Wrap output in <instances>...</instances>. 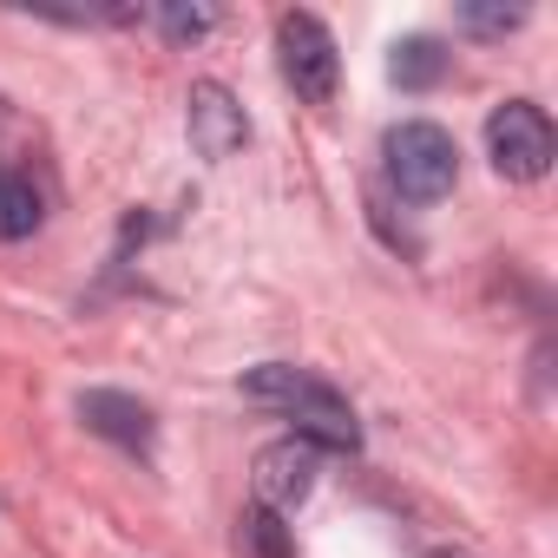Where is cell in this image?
I'll return each mask as SVG.
<instances>
[{
  "instance_id": "4fadbf2b",
  "label": "cell",
  "mask_w": 558,
  "mask_h": 558,
  "mask_svg": "<svg viewBox=\"0 0 558 558\" xmlns=\"http://www.w3.org/2000/svg\"><path fill=\"white\" fill-rule=\"evenodd\" d=\"M421 558H473V551H466V545H427Z\"/></svg>"
},
{
  "instance_id": "3957f363",
  "label": "cell",
  "mask_w": 558,
  "mask_h": 558,
  "mask_svg": "<svg viewBox=\"0 0 558 558\" xmlns=\"http://www.w3.org/2000/svg\"><path fill=\"white\" fill-rule=\"evenodd\" d=\"M486 158H493L499 178L538 184V178L551 171V158H558V132H551L545 106H532V99L493 106V119H486Z\"/></svg>"
},
{
  "instance_id": "8fae6325",
  "label": "cell",
  "mask_w": 558,
  "mask_h": 558,
  "mask_svg": "<svg viewBox=\"0 0 558 558\" xmlns=\"http://www.w3.org/2000/svg\"><path fill=\"white\" fill-rule=\"evenodd\" d=\"M158 27H165V40H204L210 27H217V8H184V0H171V8H158Z\"/></svg>"
},
{
  "instance_id": "6da1fadb",
  "label": "cell",
  "mask_w": 558,
  "mask_h": 558,
  "mask_svg": "<svg viewBox=\"0 0 558 558\" xmlns=\"http://www.w3.org/2000/svg\"><path fill=\"white\" fill-rule=\"evenodd\" d=\"M243 401L256 408H276L283 421H296V434L323 453H355L362 447V427H355V408L310 368H290V362H263L243 375Z\"/></svg>"
},
{
  "instance_id": "277c9868",
  "label": "cell",
  "mask_w": 558,
  "mask_h": 558,
  "mask_svg": "<svg viewBox=\"0 0 558 558\" xmlns=\"http://www.w3.org/2000/svg\"><path fill=\"white\" fill-rule=\"evenodd\" d=\"M276 66H283V80L310 106H329L336 86H342V53H336L329 27L316 14H283L276 21Z\"/></svg>"
},
{
  "instance_id": "30bf717a",
  "label": "cell",
  "mask_w": 558,
  "mask_h": 558,
  "mask_svg": "<svg viewBox=\"0 0 558 558\" xmlns=\"http://www.w3.org/2000/svg\"><path fill=\"white\" fill-rule=\"evenodd\" d=\"M236 525H243V545H250V558H290V525H283V512L250 506Z\"/></svg>"
},
{
  "instance_id": "9c48e42d",
  "label": "cell",
  "mask_w": 558,
  "mask_h": 558,
  "mask_svg": "<svg viewBox=\"0 0 558 558\" xmlns=\"http://www.w3.org/2000/svg\"><path fill=\"white\" fill-rule=\"evenodd\" d=\"M40 217H47L40 184H34L27 171H14V165H0V243L34 236V230H40Z\"/></svg>"
},
{
  "instance_id": "8992f818",
  "label": "cell",
  "mask_w": 558,
  "mask_h": 558,
  "mask_svg": "<svg viewBox=\"0 0 558 558\" xmlns=\"http://www.w3.org/2000/svg\"><path fill=\"white\" fill-rule=\"evenodd\" d=\"M316 473H323V447H310L303 434H283L256 453V506L269 512H296L310 493H316Z\"/></svg>"
},
{
  "instance_id": "7c38bea8",
  "label": "cell",
  "mask_w": 558,
  "mask_h": 558,
  "mask_svg": "<svg viewBox=\"0 0 558 558\" xmlns=\"http://www.w3.org/2000/svg\"><path fill=\"white\" fill-rule=\"evenodd\" d=\"M460 27L480 40H506L512 27H525V8H460Z\"/></svg>"
},
{
  "instance_id": "7a4b0ae2",
  "label": "cell",
  "mask_w": 558,
  "mask_h": 558,
  "mask_svg": "<svg viewBox=\"0 0 558 558\" xmlns=\"http://www.w3.org/2000/svg\"><path fill=\"white\" fill-rule=\"evenodd\" d=\"M381 151H388V184H395L408 204H440V197L460 184V145H453V132L434 125V119H401V125H388Z\"/></svg>"
},
{
  "instance_id": "ba28073f",
  "label": "cell",
  "mask_w": 558,
  "mask_h": 558,
  "mask_svg": "<svg viewBox=\"0 0 558 558\" xmlns=\"http://www.w3.org/2000/svg\"><path fill=\"white\" fill-rule=\"evenodd\" d=\"M447 66H453V53H447V40H434V34H408V40H395V53H388V80H395L401 93L440 86Z\"/></svg>"
},
{
  "instance_id": "52a82bcc",
  "label": "cell",
  "mask_w": 558,
  "mask_h": 558,
  "mask_svg": "<svg viewBox=\"0 0 558 558\" xmlns=\"http://www.w3.org/2000/svg\"><path fill=\"white\" fill-rule=\"evenodd\" d=\"M80 421H86L99 440L125 447V453H151V434H158L151 408H145L138 395H119V388H86V395H80Z\"/></svg>"
},
{
  "instance_id": "5b68a950",
  "label": "cell",
  "mask_w": 558,
  "mask_h": 558,
  "mask_svg": "<svg viewBox=\"0 0 558 558\" xmlns=\"http://www.w3.org/2000/svg\"><path fill=\"white\" fill-rule=\"evenodd\" d=\"M184 132H191V151L210 158V165H223V158H236V151L250 145V119H243V106H236V93H230L223 80H197V86H191V99H184Z\"/></svg>"
}]
</instances>
